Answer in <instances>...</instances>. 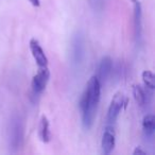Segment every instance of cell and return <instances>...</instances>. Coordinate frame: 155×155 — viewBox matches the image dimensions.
Instances as JSON below:
<instances>
[{"instance_id": "obj_1", "label": "cell", "mask_w": 155, "mask_h": 155, "mask_svg": "<svg viewBox=\"0 0 155 155\" xmlns=\"http://www.w3.org/2000/svg\"><path fill=\"white\" fill-rule=\"evenodd\" d=\"M101 87L97 77L93 75L88 80L82 94L80 110L82 114V124L85 130H89L94 124L101 97Z\"/></svg>"}, {"instance_id": "obj_2", "label": "cell", "mask_w": 155, "mask_h": 155, "mask_svg": "<svg viewBox=\"0 0 155 155\" xmlns=\"http://www.w3.org/2000/svg\"><path fill=\"white\" fill-rule=\"evenodd\" d=\"M25 124L19 115H13L8 127V140L11 152L16 153L24 146Z\"/></svg>"}, {"instance_id": "obj_3", "label": "cell", "mask_w": 155, "mask_h": 155, "mask_svg": "<svg viewBox=\"0 0 155 155\" xmlns=\"http://www.w3.org/2000/svg\"><path fill=\"white\" fill-rule=\"evenodd\" d=\"M50 79V70L49 68H38L36 74L33 77L31 82V95L33 98L36 99L37 97L44 93L47 87V84Z\"/></svg>"}, {"instance_id": "obj_4", "label": "cell", "mask_w": 155, "mask_h": 155, "mask_svg": "<svg viewBox=\"0 0 155 155\" xmlns=\"http://www.w3.org/2000/svg\"><path fill=\"white\" fill-rule=\"evenodd\" d=\"M127 103V100L123 95V93L119 91V93L115 94L114 97H113L110 104L108 106L107 110V123L110 125H113L116 120L118 119L119 115H120L121 110H122L124 104Z\"/></svg>"}, {"instance_id": "obj_5", "label": "cell", "mask_w": 155, "mask_h": 155, "mask_svg": "<svg viewBox=\"0 0 155 155\" xmlns=\"http://www.w3.org/2000/svg\"><path fill=\"white\" fill-rule=\"evenodd\" d=\"M29 48H30L31 54L34 58L38 68H47L48 67V58L46 55L45 51L41 48L39 41L36 38H31L29 43Z\"/></svg>"}, {"instance_id": "obj_6", "label": "cell", "mask_w": 155, "mask_h": 155, "mask_svg": "<svg viewBox=\"0 0 155 155\" xmlns=\"http://www.w3.org/2000/svg\"><path fill=\"white\" fill-rule=\"evenodd\" d=\"M112 71H113V60L108 55L103 56L101 58V61H100L99 65H98L97 74H96L98 81L101 84V86L106 82V80H107L108 77L112 73Z\"/></svg>"}, {"instance_id": "obj_7", "label": "cell", "mask_w": 155, "mask_h": 155, "mask_svg": "<svg viewBox=\"0 0 155 155\" xmlns=\"http://www.w3.org/2000/svg\"><path fill=\"white\" fill-rule=\"evenodd\" d=\"M115 143H116V136H115L114 129H113L112 125H107L104 130L101 140L102 151H103L104 154L112 153L115 148Z\"/></svg>"}, {"instance_id": "obj_8", "label": "cell", "mask_w": 155, "mask_h": 155, "mask_svg": "<svg viewBox=\"0 0 155 155\" xmlns=\"http://www.w3.org/2000/svg\"><path fill=\"white\" fill-rule=\"evenodd\" d=\"M134 7V31H135V38L136 41H139L141 37L142 31V12L141 5L139 0H133Z\"/></svg>"}, {"instance_id": "obj_9", "label": "cell", "mask_w": 155, "mask_h": 155, "mask_svg": "<svg viewBox=\"0 0 155 155\" xmlns=\"http://www.w3.org/2000/svg\"><path fill=\"white\" fill-rule=\"evenodd\" d=\"M37 133H38V137L44 143H49L50 140H51V131H50V122L48 120V118L43 115L41 117V120L38 123V130H37Z\"/></svg>"}, {"instance_id": "obj_10", "label": "cell", "mask_w": 155, "mask_h": 155, "mask_svg": "<svg viewBox=\"0 0 155 155\" xmlns=\"http://www.w3.org/2000/svg\"><path fill=\"white\" fill-rule=\"evenodd\" d=\"M142 132L146 137H152L155 132V117L152 114H148L142 120Z\"/></svg>"}, {"instance_id": "obj_11", "label": "cell", "mask_w": 155, "mask_h": 155, "mask_svg": "<svg viewBox=\"0 0 155 155\" xmlns=\"http://www.w3.org/2000/svg\"><path fill=\"white\" fill-rule=\"evenodd\" d=\"M148 91L141 86V85H134L133 86V96L136 103L139 106H144L148 102Z\"/></svg>"}, {"instance_id": "obj_12", "label": "cell", "mask_w": 155, "mask_h": 155, "mask_svg": "<svg viewBox=\"0 0 155 155\" xmlns=\"http://www.w3.org/2000/svg\"><path fill=\"white\" fill-rule=\"evenodd\" d=\"M142 81H143V84L149 91H153L155 88V77L153 74L152 71L150 70H144L141 73Z\"/></svg>"}, {"instance_id": "obj_13", "label": "cell", "mask_w": 155, "mask_h": 155, "mask_svg": "<svg viewBox=\"0 0 155 155\" xmlns=\"http://www.w3.org/2000/svg\"><path fill=\"white\" fill-rule=\"evenodd\" d=\"M83 44L81 37H77L73 39V45H72V56L75 58L77 62L81 60V55L83 54Z\"/></svg>"}, {"instance_id": "obj_14", "label": "cell", "mask_w": 155, "mask_h": 155, "mask_svg": "<svg viewBox=\"0 0 155 155\" xmlns=\"http://www.w3.org/2000/svg\"><path fill=\"white\" fill-rule=\"evenodd\" d=\"M29 1H30L31 5L35 8H38L39 5H41V0H29Z\"/></svg>"}, {"instance_id": "obj_15", "label": "cell", "mask_w": 155, "mask_h": 155, "mask_svg": "<svg viewBox=\"0 0 155 155\" xmlns=\"http://www.w3.org/2000/svg\"><path fill=\"white\" fill-rule=\"evenodd\" d=\"M133 154H134V155H137V154L146 155V152H144V151H142V150H141V149H140V148H136L135 150H134Z\"/></svg>"}]
</instances>
